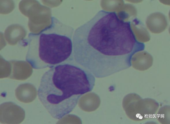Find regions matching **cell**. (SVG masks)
<instances>
[{
    "mask_svg": "<svg viewBox=\"0 0 170 124\" xmlns=\"http://www.w3.org/2000/svg\"><path fill=\"white\" fill-rule=\"evenodd\" d=\"M152 56L145 51H141L135 53L131 59V64L136 70L144 71L148 69L153 64Z\"/></svg>",
    "mask_w": 170,
    "mask_h": 124,
    "instance_id": "6",
    "label": "cell"
},
{
    "mask_svg": "<svg viewBox=\"0 0 170 124\" xmlns=\"http://www.w3.org/2000/svg\"><path fill=\"white\" fill-rule=\"evenodd\" d=\"M116 13L119 20L124 22H130L135 18L137 11L134 5L127 3L124 4Z\"/></svg>",
    "mask_w": 170,
    "mask_h": 124,
    "instance_id": "8",
    "label": "cell"
},
{
    "mask_svg": "<svg viewBox=\"0 0 170 124\" xmlns=\"http://www.w3.org/2000/svg\"><path fill=\"white\" fill-rule=\"evenodd\" d=\"M132 33L139 42L143 43L149 41L150 36L142 22L137 18H135L130 22Z\"/></svg>",
    "mask_w": 170,
    "mask_h": 124,
    "instance_id": "7",
    "label": "cell"
},
{
    "mask_svg": "<svg viewBox=\"0 0 170 124\" xmlns=\"http://www.w3.org/2000/svg\"><path fill=\"white\" fill-rule=\"evenodd\" d=\"M123 0L108 1L104 5V10L106 11L116 12L124 4Z\"/></svg>",
    "mask_w": 170,
    "mask_h": 124,
    "instance_id": "9",
    "label": "cell"
},
{
    "mask_svg": "<svg viewBox=\"0 0 170 124\" xmlns=\"http://www.w3.org/2000/svg\"><path fill=\"white\" fill-rule=\"evenodd\" d=\"M130 22L121 20L115 12L99 11L74 32L75 62L97 78L130 67L133 55L145 48L136 40Z\"/></svg>",
    "mask_w": 170,
    "mask_h": 124,
    "instance_id": "1",
    "label": "cell"
},
{
    "mask_svg": "<svg viewBox=\"0 0 170 124\" xmlns=\"http://www.w3.org/2000/svg\"><path fill=\"white\" fill-rule=\"evenodd\" d=\"M95 82V77L88 70L66 62L43 75L38 95L51 116L60 119L72 111L82 95L92 90Z\"/></svg>",
    "mask_w": 170,
    "mask_h": 124,
    "instance_id": "2",
    "label": "cell"
},
{
    "mask_svg": "<svg viewBox=\"0 0 170 124\" xmlns=\"http://www.w3.org/2000/svg\"><path fill=\"white\" fill-rule=\"evenodd\" d=\"M123 106L126 113L130 119L140 121L152 117L156 113L158 103L150 98L142 99L135 93L126 95L123 101Z\"/></svg>",
    "mask_w": 170,
    "mask_h": 124,
    "instance_id": "4",
    "label": "cell"
},
{
    "mask_svg": "<svg viewBox=\"0 0 170 124\" xmlns=\"http://www.w3.org/2000/svg\"><path fill=\"white\" fill-rule=\"evenodd\" d=\"M145 23L148 29L151 33L155 34L160 33L164 31L168 25L165 16L159 12L150 14L146 19Z\"/></svg>",
    "mask_w": 170,
    "mask_h": 124,
    "instance_id": "5",
    "label": "cell"
},
{
    "mask_svg": "<svg viewBox=\"0 0 170 124\" xmlns=\"http://www.w3.org/2000/svg\"><path fill=\"white\" fill-rule=\"evenodd\" d=\"M74 30L54 16L51 23L38 33H30L26 60L36 69L51 68L69 62L73 56Z\"/></svg>",
    "mask_w": 170,
    "mask_h": 124,
    "instance_id": "3",
    "label": "cell"
}]
</instances>
